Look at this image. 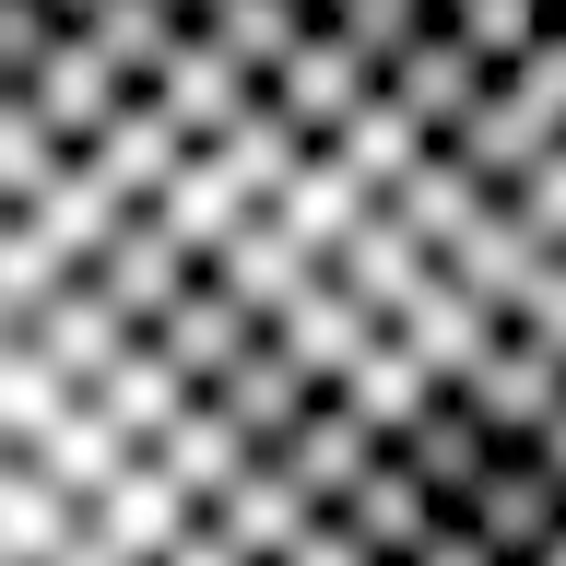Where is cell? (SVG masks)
Listing matches in <instances>:
<instances>
[{"label": "cell", "mask_w": 566, "mask_h": 566, "mask_svg": "<svg viewBox=\"0 0 566 566\" xmlns=\"http://www.w3.org/2000/svg\"><path fill=\"white\" fill-rule=\"evenodd\" d=\"M424 154H437V142H424V130H413V118H389V106H354L343 130L318 142V166L343 177L354 201H389V189H401V177H413V166H424Z\"/></svg>", "instance_id": "23"}, {"label": "cell", "mask_w": 566, "mask_h": 566, "mask_svg": "<svg viewBox=\"0 0 566 566\" xmlns=\"http://www.w3.org/2000/svg\"><path fill=\"white\" fill-rule=\"evenodd\" d=\"M60 166H71V154L35 130V106H24V95H0V212H24Z\"/></svg>", "instance_id": "35"}, {"label": "cell", "mask_w": 566, "mask_h": 566, "mask_svg": "<svg viewBox=\"0 0 566 566\" xmlns=\"http://www.w3.org/2000/svg\"><path fill=\"white\" fill-rule=\"evenodd\" d=\"M35 12H48V24H83V12H95V0H35Z\"/></svg>", "instance_id": "46"}, {"label": "cell", "mask_w": 566, "mask_h": 566, "mask_svg": "<svg viewBox=\"0 0 566 566\" xmlns=\"http://www.w3.org/2000/svg\"><path fill=\"white\" fill-rule=\"evenodd\" d=\"M130 437H118V424H95V413H83V401H71V413L60 424H48V437H35V449H24V472H35V484H48V495H60V507H95V495L106 484H118V472H130Z\"/></svg>", "instance_id": "21"}, {"label": "cell", "mask_w": 566, "mask_h": 566, "mask_svg": "<svg viewBox=\"0 0 566 566\" xmlns=\"http://www.w3.org/2000/svg\"><path fill=\"white\" fill-rule=\"evenodd\" d=\"M378 212H389V224H401V237H413V248H424V260H437V248H449V237H460V224H472V212H484V189H472V177H460V166H449V154H424V166H413V177H401V189H389V201H378Z\"/></svg>", "instance_id": "29"}, {"label": "cell", "mask_w": 566, "mask_h": 566, "mask_svg": "<svg viewBox=\"0 0 566 566\" xmlns=\"http://www.w3.org/2000/svg\"><path fill=\"white\" fill-rule=\"evenodd\" d=\"M189 520H201V507H189V495H177L154 460H130V472H118V484L83 507V543H95L106 566H166V543H177Z\"/></svg>", "instance_id": "9"}, {"label": "cell", "mask_w": 566, "mask_h": 566, "mask_svg": "<svg viewBox=\"0 0 566 566\" xmlns=\"http://www.w3.org/2000/svg\"><path fill=\"white\" fill-rule=\"evenodd\" d=\"M495 83H507V95H520L531 118H543V130L566 142V24H543V35H531V48H520V60L495 71Z\"/></svg>", "instance_id": "36"}, {"label": "cell", "mask_w": 566, "mask_h": 566, "mask_svg": "<svg viewBox=\"0 0 566 566\" xmlns=\"http://www.w3.org/2000/svg\"><path fill=\"white\" fill-rule=\"evenodd\" d=\"M460 401H472V424H484L495 449H531V437H543V413L566 401V378H555L531 343H507V331H495V343H484V366L460 378Z\"/></svg>", "instance_id": "15"}, {"label": "cell", "mask_w": 566, "mask_h": 566, "mask_svg": "<svg viewBox=\"0 0 566 566\" xmlns=\"http://www.w3.org/2000/svg\"><path fill=\"white\" fill-rule=\"evenodd\" d=\"M531 460H543V472H555V484H566V401H555V413H543V437H531Z\"/></svg>", "instance_id": "44"}, {"label": "cell", "mask_w": 566, "mask_h": 566, "mask_svg": "<svg viewBox=\"0 0 566 566\" xmlns=\"http://www.w3.org/2000/svg\"><path fill=\"white\" fill-rule=\"evenodd\" d=\"M449 520L472 531L495 566H531V555H543V543L566 531V484H555V472H543L531 449H495V460H484V484L460 495Z\"/></svg>", "instance_id": "3"}, {"label": "cell", "mask_w": 566, "mask_h": 566, "mask_svg": "<svg viewBox=\"0 0 566 566\" xmlns=\"http://www.w3.org/2000/svg\"><path fill=\"white\" fill-rule=\"evenodd\" d=\"M331 35H343L366 71H389V60L424 35V12H413V0H343V12H331Z\"/></svg>", "instance_id": "37"}, {"label": "cell", "mask_w": 566, "mask_h": 566, "mask_svg": "<svg viewBox=\"0 0 566 566\" xmlns=\"http://www.w3.org/2000/svg\"><path fill=\"white\" fill-rule=\"evenodd\" d=\"M142 106H154V118H166L189 154H201V142H224L248 106H260V83H248V71L224 60L212 35H177L166 60H154V83H142Z\"/></svg>", "instance_id": "5"}, {"label": "cell", "mask_w": 566, "mask_h": 566, "mask_svg": "<svg viewBox=\"0 0 566 566\" xmlns=\"http://www.w3.org/2000/svg\"><path fill=\"white\" fill-rule=\"evenodd\" d=\"M201 283H212V295H224V307H237V318H272L283 295H307V283H318V260H307V248H295V237H283L272 212H248L237 237H224V248H212V260H201Z\"/></svg>", "instance_id": "13"}, {"label": "cell", "mask_w": 566, "mask_h": 566, "mask_svg": "<svg viewBox=\"0 0 566 566\" xmlns=\"http://www.w3.org/2000/svg\"><path fill=\"white\" fill-rule=\"evenodd\" d=\"M354 212H366V201H354L343 177H331V166H318V154H307V166L283 177V201H272V224H283V237H295V248H307V260H331V248L354 237Z\"/></svg>", "instance_id": "33"}, {"label": "cell", "mask_w": 566, "mask_h": 566, "mask_svg": "<svg viewBox=\"0 0 566 566\" xmlns=\"http://www.w3.org/2000/svg\"><path fill=\"white\" fill-rule=\"evenodd\" d=\"M543 260H555V248L531 237V224H520L507 201H484V212H472V224H460L449 248H437V283H449V295H472L484 318H507V307L531 295V272H543Z\"/></svg>", "instance_id": "7"}, {"label": "cell", "mask_w": 566, "mask_h": 566, "mask_svg": "<svg viewBox=\"0 0 566 566\" xmlns=\"http://www.w3.org/2000/svg\"><path fill=\"white\" fill-rule=\"evenodd\" d=\"M189 35H212V48H224L248 83H272V60L295 48V35H307V12H295V0H212Z\"/></svg>", "instance_id": "30"}, {"label": "cell", "mask_w": 566, "mask_h": 566, "mask_svg": "<svg viewBox=\"0 0 566 566\" xmlns=\"http://www.w3.org/2000/svg\"><path fill=\"white\" fill-rule=\"evenodd\" d=\"M48 566H106V555H95V543H83V531H71V543H60V555H48Z\"/></svg>", "instance_id": "45"}, {"label": "cell", "mask_w": 566, "mask_h": 566, "mask_svg": "<svg viewBox=\"0 0 566 566\" xmlns=\"http://www.w3.org/2000/svg\"><path fill=\"white\" fill-rule=\"evenodd\" d=\"M495 331H507V318H484V307H472V295H449V283H424L413 307L389 318V343L413 354V366H424V378H437V389H460V378H472V366H484V343H495Z\"/></svg>", "instance_id": "19"}, {"label": "cell", "mask_w": 566, "mask_h": 566, "mask_svg": "<svg viewBox=\"0 0 566 566\" xmlns=\"http://www.w3.org/2000/svg\"><path fill=\"white\" fill-rule=\"evenodd\" d=\"M12 95L35 106V130L60 142V154H83V142H95L106 118H118V106H130V83H118V71H106L95 48H83V35L60 24V35H48V60H35L24 83H12Z\"/></svg>", "instance_id": "6"}, {"label": "cell", "mask_w": 566, "mask_h": 566, "mask_svg": "<svg viewBox=\"0 0 566 566\" xmlns=\"http://www.w3.org/2000/svg\"><path fill=\"white\" fill-rule=\"evenodd\" d=\"M507 343H531V354L566 378V260H543V272H531V295L507 307Z\"/></svg>", "instance_id": "38"}, {"label": "cell", "mask_w": 566, "mask_h": 566, "mask_svg": "<svg viewBox=\"0 0 566 566\" xmlns=\"http://www.w3.org/2000/svg\"><path fill=\"white\" fill-rule=\"evenodd\" d=\"M260 343H272L283 366H295V378H307L318 401H331V389H343L354 366H366V354H378V318L354 307L343 283H307V295H283V307L260 318Z\"/></svg>", "instance_id": "4"}, {"label": "cell", "mask_w": 566, "mask_h": 566, "mask_svg": "<svg viewBox=\"0 0 566 566\" xmlns=\"http://www.w3.org/2000/svg\"><path fill=\"white\" fill-rule=\"evenodd\" d=\"M331 401H343V413H354V424H366V437H378V449H389V437H401V424H413L424 401H437V378H424L413 354H401V343H389V331H378V354H366V366H354V378L331 389Z\"/></svg>", "instance_id": "28"}, {"label": "cell", "mask_w": 566, "mask_h": 566, "mask_svg": "<svg viewBox=\"0 0 566 566\" xmlns=\"http://www.w3.org/2000/svg\"><path fill=\"white\" fill-rule=\"evenodd\" d=\"M413 12H424V24H437V12H449V0H413Z\"/></svg>", "instance_id": "51"}, {"label": "cell", "mask_w": 566, "mask_h": 566, "mask_svg": "<svg viewBox=\"0 0 566 566\" xmlns=\"http://www.w3.org/2000/svg\"><path fill=\"white\" fill-rule=\"evenodd\" d=\"M201 401H212V413H224V424H237L248 449H283V437H295V413H307L318 389H307V378H295V366H283V354H272V343H248V354H237V366H224V378H212V389H201Z\"/></svg>", "instance_id": "20"}, {"label": "cell", "mask_w": 566, "mask_h": 566, "mask_svg": "<svg viewBox=\"0 0 566 566\" xmlns=\"http://www.w3.org/2000/svg\"><path fill=\"white\" fill-rule=\"evenodd\" d=\"M201 520L224 531V543H237L248 566H283V543H295V531H307L318 507H307V495H295V484H283L272 460H248V472H237V484H224V495H212Z\"/></svg>", "instance_id": "25"}, {"label": "cell", "mask_w": 566, "mask_h": 566, "mask_svg": "<svg viewBox=\"0 0 566 566\" xmlns=\"http://www.w3.org/2000/svg\"><path fill=\"white\" fill-rule=\"evenodd\" d=\"M177 401H189V389L166 378V354H154V343H130L95 389H83V413H95V424H118L130 449H154V437H166V413H177Z\"/></svg>", "instance_id": "26"}, {"label": "cell", "mask_w": 566, "mask_h": 566, "mask_svg": "<svg viewBox=\"0 0 566 566\" xmlns=\"http://www.w3.org/2000/svg\"><path fill=\"white\" fill-rule=\"evenodd\" d=\"M142 343L166 354V378L189 389V401H201V389L224 378V366H237L248 343H260V318H237V307H224V295H212V283H189V295H177V307L154 318V331H142Z\"/></svg>", "instance_id": "17"}, {"label": "cell", "mask_w": 566, "mask_h": 566, "mask_svg": "<svg viewBox=\"0 0 566 566\" xmlns=\"http://www.w3.org/2000/svg\"><path fill=\"white\" fill-rule=\"evenodd\" d=\"M260 106H272L283 130H295V142L318 154V142H331V130L354 118V106H378V71L354 60V48H343L331 24H307V35H295V48L272 60V83H260Z\"/></svg>", "instance_id": "2"}, {"label": "cell", "mask_w": 566, "mask_h": 566, "mask_svg": "<svg viewBox=\"0 0 566 566\" xmlns=\"http://www.w3.org/2000/svg\"><path fill=\"white\" fill-rule=\"evenodd\" d=\"M71 531H83V507H60L24 460H0V566H48Z\"/></svg>", "instance_id": "31"}, {"label": "cell", "mask_w": 566, "mask_h": 566, "mask_svg": "<svg viewBox=\"0 0 566 566\" xmlns=\"http://www.w3.org/2000/svg\"><path fill=\"white\" fill-rule=\"evenodd\" d=\"M71 166L95 177V189H106L118 212H154V201H166V177L189 166V142H177L166 118H154V106L130 95V106H118V118H106L95 142H83V154H71Z\"/></svg>", "instance_id": "10"}, {"label": "cell", "mask_w": 566, "mask_h": 566, "mask_svg": "<svg viewBox=\"0 0 566 566\" xmlns=\"http://www.w3.org/2000/svg\"><path fill=\"white\" fill-rule=\"evenodd\" d=\"M12 343H24V318H0V354H12Z\"/></svg>", "instance_id": "50"}, {"label": "cell", "mask_w": 566, "mask_h": 566, "mask_svg": "<svg viewBox=\"0 0 566 566\" xmlns=\"http://www.w3.org/2000/svg\"><path fill=\"white\" fill-rule=\"evenodd\" d=\"M189 283H201V260H189V248L166 237V224H154V212H130V224H118V237L95 248V260H83V295H95L106 318H118V331H154V318L177 307V295H189Z\"/></svg>", "instance_id": "1"}, {"label": "cell", "mask_w": 566, "mask_h": 566, "mask_svg": "<svg viewBox=\"0 0 566 566\" xmlns=\"http://www.w3.org/2000/svg\"><path fill=\"white\" fill-rule=\"evenodd\" d=\"M331 520H343V543H354L366 566H413V555H424V531L449 520V507H437V495H424L401 460H378V472H366V484H354Z\"/></svg>", "instance_id": "16"}, {"label": "cell", "mask_w": 566, "mask_h": 566, "mask_svg": "<svg viewBox=\"0 0 566 566\" xmlns=\"http://www.w3.org/2000/svg\"><path fill=\"white\" fill-rule=\"evenodd\" d=\"M437 24H449V48H460V60H472V71H484V83H495V71L520 60L531 35L555 24V12H543V0H449Z\"/></svg>", "instance_id": "32"}, {"label": "cell", "mask_w": 566, "mask_h": 566, "mask_svg": "<svg viewBox=\"0 0 566 566\" xmlns=\"http://www.w3.org/2000/svg\"><path fill=\"white\" fill-rule=\"evenodd\" d=\"M166 566H248V555H237V543H224V531H212V520H189V531H177V543H166Z\"/></svg>", "instance_id": "42"}, {"label": "cell", "mask_w": 566, "mask_h": 566, "mask_svg": "<svg viewBox=\"0 0 566 566\" xmlns=\"http://www.w3.org/2000/svg\"><path fill=\"white\" fill-rule=\"evenodd\" d=\"M0 460H12V449H0Z\"/></svg>", "instance_id": "53"}, {"label": "cell", "mask_w": 566, "mask_h": 566, "mask_svg": "<svg viewBox=\"0 0 566 566\" xmlns=\"http://www.w3.org/2000/svg\"><path fill=\"white\" fill-rule=\"evenodd\" d=\"M543 12H555V24H566V0H543Z\"/></svg>", "instance_id": "52"}, {"label": "cell", "mask_w": 566, "mask_h": 566, "mask_svg": "<svg viewBox=\"0 0 566 566\" xmlns=\"http://www.w3.org/2000/svg\"><path fill=\"white\" fill-rule=\"evenodd\" d=\"M142 460H154V472H166V484L189 495V507H212V495L237 484V472H248L260 449H248V437H237L224 413H212V401H177V413H166V437H154Z\"/></svg>", "instance_id": "22"}, {"label": "cell", "mask_w": 566, "mask_h": 566, "mask_svg": "<svg viewBox=\"0 0 566 566\" xmlns=\"http://www.w3.org/2000/svg\"><path fill=\"white\" fill-rule=\"evenodd\" d=\"M378 106H389V118H413L424 142H449L460 118L484 106V71H472V60H460V48H449V24H424L413 48H401V60L378 71Z\"/></svg>", "instance_id": "12"}, {"label": "cell", "mask_w": 566, "mask_h": 566, "mask_svg": "<svg viewBox=\"0 0 566 566\" xmlns=\"http://www.w3.org/2000/svg\"><path fill=\"white\" fill-rule=\"evenodd\" d=\"M24 354H35V366H48V378L71 389V401H83V389H95L106 366L130 354V331H118V318H106L95 295H83V283H60V295H48V307L24 318Z\"/></svg>", "instance_id": "18"}, {"label": "cell", "mask_w": 566, "mask_h": 566, "mask_svg": "<svg viewBox=\"0 0 566 566\" xmlns=\"http://www.w3.org/2000/svg\"><path fill=\"white\" fill-rule=\"evenodd\" d=\"M295 12H307V24H331V12H343V0H295Z\"/></svg>", "instance_id": "47"}, {"label": "cell", "mask_w": 566, "mask_h": 566, "mask_svg": "<svg viewBox=\"0 0 566 566\" xmlns=\"http://www.w3.org/2000/svg\"><path fill=\"white\" fill-rule=\"evenodd\" d=\"M71 35H83V48H95V60L142 95V83H154V60H166L189 24H177V0H95V12H83Z\"/></svg>", "instance_id": "27"}, {"label": "cell", "mask_w": 566, "mask_h": 566, "mask_svg": "<svg viewBox=\"0 0 566 566\" xmlns=\"http://www.w3.org/2000/svg\"><path fill=\"white\" fill-rule=\"evenodd\" d=\"M531 566H566V531H555V543H543V555H531Z\"/></svg>", "instance_id": "48"}, {"label": "cell", "mask_w": 566, "mask_h": 566, "mask_svg": "<svg viewBox=\"0 0 566 566\" xmlns=\"http://www.w3.org/2000/svg\"><path fill=\"white\" fill-rule=\"evenodd\" d=\"M260 460H272L283 484H295L318 520H331V507H343V495L378 472V437H366L343 401H307V413H295V437H283V449H260Z\"/></svg>", "instance_id": "11"}, {"label": "cell", "mask_w": 566, "mask_h": 566, "mask_svg": "<svg viewBox=\"0 0 566 566\" xmlns=\"http://www.w3.org/2000/svg\"><path fill=\"white\" fill-rule=\"evenodd\" d=\"M318 283H343L354 307H366V318L389 331V318H401V307L424 295V283H437V260H424V248L401 237V224H389L378 201H366V212H354V237L331 248V260H318Z\"/></svg>", "instance_id": "8"}, {"label": "cell", "mask_w": 566, "mask_h": 566, "mask_svg": "<svg viewBox=\"0 0 566 566\" xmlns=\"http://www.w3.org/2000/svg\"><path fill=\"white\" fill-rule=\"evenodd\" d=\"M12 224H24V237L48 248V260H60L71 283H83V260H95V248L118 237V224H130V212L106 201V189H95V177H83V166H60V177H48V189H35L24 212H12Z\"/></svg>", "instance_id": "24"}, {"label": "cell", "mask_w": 566, "mask_h": 566, "mask_svg": "<svg viewBox=\"0 0 566 566\" xmlns=\"http://www.w3.org/2000/svg\"><path fill=\"white\" fill-rule=\"evenodd\" d=\"M413 566H495V555H484V543H472L460 520H437V531H424V555H413Z\"/></svg>", "instance_id": "43"}, {"label": "cell", "mask_w": 566, "mask_h": 566, "mask_svg": "<svg viewBox=\"0 0 566 566\" xmlns=\"http://www.w3.org/2000/svg\"><path fill=\"white\" fill-rule=\"evenodd\" d=\"M201 12H212V0H177V24H201Z\"/></svg>", "instance_id": "49"}, {"label": "cell", "mask_w": 566, "mask_h": 566, "mask_svg": "<svg viewBox=\"0 0 566 566\" xmlns=\"http://www.w3.org/2000/svg\"><path fill=\"white\" fill-rule=\"evenodd\" d=\"M48 35H60V24H48L35 0H0V95H12V83H24V71L48 60Z\"/></svg>", "instance_id": "40"}, {"label": "cell", "mask_w": 566, "mask_h": 566, "mask_svg": "<svg viewBox=\"0 0 566 566\" xmlns=\"http://www.w3.org/2000/svg\"><path fill=\"white\" fill-rule=\"evenodd\" d=\"M283 566H366V555L343 543V520H307L295 543H283Z\"/></svg>", "instance_id": "41"}, {"label": "cell", "mask_w": 566, "mask_h": 566, "mask_svg": "<svg viewBox=\"0 0 566 566\" xmlns=\"http://www.w3.org/2000/svg\"><path fill=\"white\" fill-rule=\"evenodd\" d=\"M378 460H401V472H413V484L437 495V507H460V495L484 484V460H495V437H484V424H472V401H460V389H437V401H424V413L401 424V437H389Z\"/></svg>", "instance_id": "14"}, {"label": "cell", "mask_w": 566, "mask_h": 566, "mask_svg": "<svg viewBox=\"0 0 566 566\" xmlns=\"http://www.w3.org/2000/svg\"><path fill=\"white\" fill-rule=\"evenodd\" d=\"M507 212H520L531 237H543V248L566 260V142H555V154H543V166L520 177V189H507Z\"/></svg>", "instance_id": "39"}, {"label": "cell", "mask_w": 566, "mask_h": 566, "mask_svg": "<svg viewBox=\"0 0 566 566\" xmlns=\"http://www.w3.org/2000/svg\"><path fill=\"white\" fill-rule=\"evenodd\" d=\"M60 413H71V389L48 378V366H35L24 343H12V354H0V449L24 460V449H35V437H48Z\"/></svg>", "instance_id": "34"}]
</instances>
